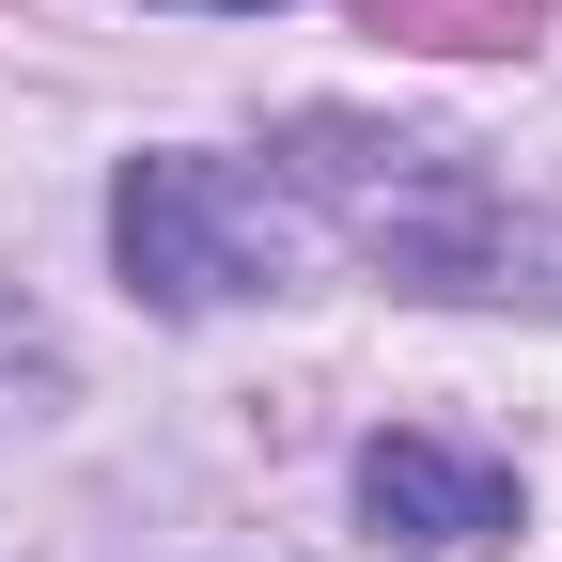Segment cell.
<instances>
[{
  "label": "cell",
  "mask_w": 562,
  "mask_h": 562,
  "mask_svg": "<svg viewBox=\"0 0 562 562\" xmlns=\"http://www.w3.org/2000/svg\"><path fill=\"white\" fill-rule=\"evenodd\" d=\"M110 250H125L140 297L220 313V297H266V281H281V203H266L235 157H125V188H110Z\"/></svg>",
  "instance_id": "6da1fadb"
},
{
  "label": "cell",
  "mask_w": 562,
  "mask_h": 562,
  "mask_svg": "<svg viewBox=\"0 0 562 562\" xmlns=\"http://www.w3.org/2000/svg\"><path fill=\"white\" fill-rule=\"evenodd\" d=\"M313 172H328L344 235H360L391 281H438V297H469V281H484V250H501L484 188H469V172H438L422 140H328Z\"/></svg>",
  "instance_id": "7a4b0ae2"
},
{
  "label": "cell",
  "mask_w": 562,
  "mask_h": 562,
  "mask_svg": "<svg viewBox=\"0 0 562 562\" xmlns=\"http://www.w3.org/2000/svg\"><path fill=\"white\" fill-rule=\"evenodd\" d=\"M360 516L391 547H484V531H516V469L469 453V438L391 422V438H360Z\"/></svg>",
  "instance_id": "3957f363"
},
{
  "label": "cell",
  "mask_w": 562,
  "mask_h": 562,
  "mask_svg": "<svg viewBox=\"0 0 562 562\" xmlns=\"http://www.w3.org/2000/svg\"><path fill=\"white\" fill-rule=\"evenodd\" d=\"M375 32H422V47H501L516 0H375Z\"/></svg>",
  "instance_id": "277c9868"
}]
</instances>
